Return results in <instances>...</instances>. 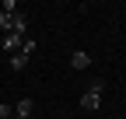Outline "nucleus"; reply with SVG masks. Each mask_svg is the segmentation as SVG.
<instances>
[{
    "label": "nucleus",
    "mask_w": 126,
    "mask_h": 119,
    "mask_svg": "<svg viewBox=\"0 0 126 119\" xmlns=\"http://www.w3.org/2000/svg\"><path fill=\"white\" fill-rule=\"evenodd\" d=\"M102 88H105V81H91V88L81 95V109L84 112H98V102H102Z\"/></svg>",
    "instance_id": "1"
},
{
    "label": "nucleus",
    "mask_w": 126,
    "mask_h": 119,
    "mask_svg": "<svg viewBox=\"0 0 126 119\" xmlns=\"http://www.w3.org/2000/svg\"><path fill=\"white\" fill-rule=\"evenodd\" d=\"M21 42H25V35H14V32L4 35V53H7V56H11V53H18V49H21Z\"/></svg>",
    "instance_id": "2"
},
{
    "label": "nucleus",
    "mask_w": 126,
    "mask_h": 119,
    "mask_svg": "<svg viewBox=\"0 0 126 119\" xmlns=\"http://www.w3.org/2000/svg\"><path fill=\"white\" fill-rule=\"evenodd\" d=\"M70 67H77V70H88V67H91V56H88L84 49H77V53L70 56Z\"/></svg>",
    "instance_id": "3"
},
{
    "label": "nucleus",
    "mask_w": 126,
    "mask_h": 119,
    "mask_svg": "<svg viewBox=\"0 0 126 119\" xmlns=\"http://www.w3.org/2000/svg\"><path fill=\"white\" fill-rule=\"evenodd\" d=\"M32 112H35V102H32V98H21L18 105H14V116H25V119H32Z\"/></svg>",
    "instance_id": "4"
},
{
    "label": "nucleus",
    "mask_w": 126,
    "mask_h": 119,
    "mask_svg": "<svg viewBox=\"0 0 126 119\" xmlns=\"http://www.w3.org/2000/svg\"><path fill=\"white\" fill-rule=\"evenodd\" d=\"M28 60H32V56H25V53L18 49V53H11V67H14V70H25V67H28Z\"/></svg>",
    "instance_id": "5"
},
{
    "label": "nucleus",
    "mask_w": 126,
    "mask_h": 119,
    "mask_svg": "<svg viewBox=\"0 0 126 119\" xmlns=\"http://www.w3.org/2000/svg\"><path fill=\"white\" fill-rule=\"evenodd\" d=\"M21 53H25V56L35 53V39H25V42H21Z\"/></svg>",
    "instance_id": "6"
},
{
    "label": "nucleus",
    "mask_w": 126,
    "mask_h": 119,
    "mask_svg": "<svg viewBox=\"0 0 126 119\" xmlns=\"http://www.w3.org/2000/svg\"><path fill=\"white\" fill-rule=\"evenodd\" d=\"M0 119H14V109L11 105H0Z\"/></svg>",
    "instance_id": "7"
},
{
    "label": "nucleus",
    "mask_w": 126,
    "mask_h": 119,
    "mask_svg": "<svg viewBox=\"0 0 126 119\" xmlns=\"http://www.w3.org/2000/svg\"><path fill=\"white\" fill-rule=\"evenodd\" d=\"M14 119H25V116H14Z\"/></svg>",
    "instance_id": "8"
}]
</instances>
